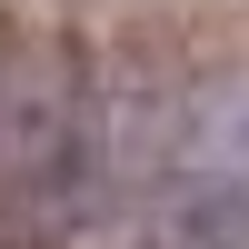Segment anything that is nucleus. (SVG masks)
I'll return each mask as SVG.
<instances>
[{
  "mask_svg": "<svg viewBox=\"0 0 249 249\" xmlns=\"http://www.w3.org/2000/svg\"><path fill=\"white\" fill-rule=\"evenodd\" d=\"M80 170V110L50 60H0V210L60 199Z\"/></svg>",
  "mask_w": 249,
  "mask_h": 249,
  "instance_id": "nucleus-1",
  "label": "nucleus"
},
{
  "mask_svg": "<svg viewBox=\"0 0 249 249\" xmlns=\"http://www.w3.org/2000/svg\"><path fill=\"white\" fill-rule=\"evenodd\" d=\"M160 249H249V170L190 160L179 190L160 199Z\"/></svg>",
  "mask_w": 249,
  "mask_h": 249,
  "instance_id": "nucleus-2",
  "label": "nucleus"
}]
</instances>
